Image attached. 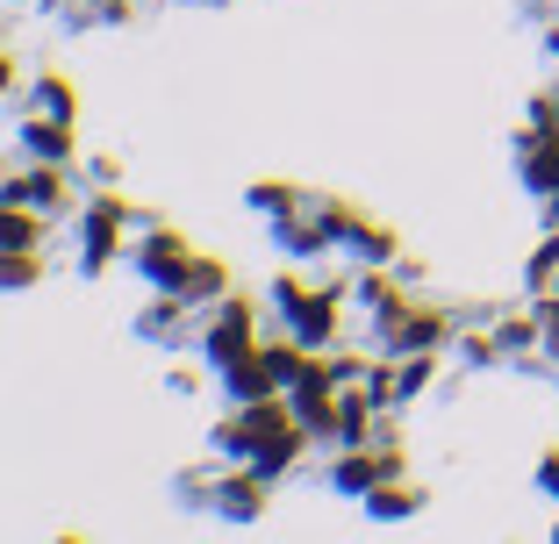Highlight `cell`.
Listing matches in <instances>:
<instances>
[{
  "label": "cell",
  "instance_id": "4",
  "mask_svg": "<svg viewBox=\"0 0 559 544\" xmlns=\"http://www.w3.org/2000/svg\"><path fill=\"white\" fill-rule=\"evenodd\" d=\"M545 487H552V495H559V451H552V459H545Z\"/></svg>",
  "mask_w": 559,
  "mask_h": 544
},
{
  "label": "cell",
  "instance_id": "2",
  "mask_svg": "<svg viewBox=\"0 0 559 544\" xmlns=\"http://www.w3.org/2000/svg\"><path fill=\"white\" fill-rule=\"evenodd\" d=\"M373 509L380 516H402V509H416V495H409V487H395V495H373Z\"/></svg>",
  "mask_w": 559,
  "mask_h": 544
},
{
  "label": "cell",
  "instance_id": "6",
  "mask_svg": "<svg viewBox=\"0 0 559 544\" xmlns=\"http://www.w3.org/2000/svg\"><path fill=\"white\" fill-rule=\"evenodd\" d=\"M552 544H559V537H552Z\"/></svg>",
  "mask_w": 559,
  "mask_h": 544
},
{
  "label": "cell",
  "instance_id": "5",
  "mask_svg": "<svg viewBox=\"0 0 559 544\" xmlns=\"http://www.w3.org/2000/svg\"><path fill=\"white\" fill-rule=\"evenodd\" d=\"M552 222H559V194H552Z\"/></svg>",
  "mask_w": 559,
  "mask_h": 544
},
{
  "label": "cell",
  "instance_id": "3",
  "mask_svg": "<svg viewBox=\"0 0 559 544\" xmlns=\"http://www.w3.org/2000/svg\"><path fill=\"white\" fill-rule=\"evenodd\" d=\"M545 337H552V351H559V301H545Z\"/></svg>",
  "mask_w": 559,
  "mask_h": 544
},
{
  "label": "cell",
  "instance_id": "1",
  "mask_svg": "<svg viewBox=\"0 0 559 544\" xmlns=\"http://www.w3.org/2000/svg\"><path fill=\"white\" fill-rule=\"evenodd\" d=\"M524 180L538 194H559V130H531L524 136Z\"/></svg>",
  "mask_w": 559,
  "mask_h": 544
}]
</instances>
